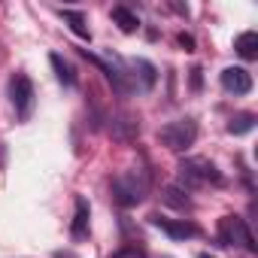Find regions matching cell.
<instances>
[{"label": "cell", "instance_id": "1", "mask_svg": "<svg viewBox=\"0 0 258 258\" xmlns=\"http://www.w3.org/2000/svg\"><path fill=\"white\" fill-rule=\"evenodd\" d=\"M146 195H149V173L140 170V167L121 170V173L112 179V198H115V204H121V207H137Z\"/></svg>", "mask_w": 258, "mask_h": 258}, {"label": "cell", "instance_id": "2", "mask_svg": "<svg viewBox=\"0 0 258 258\" xmlns=\"http://www.w3.org/2000/svg\"><path fill=\"white\" fill-rule=\"evenodd\" d=\"M182 188H204V185H225V176L207 158H182L179 161Z\"/></svg>", "mask_w": 258, "mask_h": 258}, {"label": "cell", "instance_id": "3", "mask_svg": "<svg viewBox=\"0 0 258 258\" xmlns=\"http://www.w3.org/2000/svg\"><path fill=\"white\" fill-rule=\"evenodd\" d=\"M195 140H198V124L191 118L167 121L161 131H158V143L167 146L170 152H185L188 146H195Z\"/></svg>", "mask_w": 258, "mask_h": 258}, {"label": "cell", "instance_id": "4", "mask_svg": "<svg viewBox=\"0 0 258 258\" xmlns=\"http://www.w3.org/2000/svg\"><path fill=\"white\" fill-rule=\"evenodd\" d=\"M219 243H222V246H243V249L252 252V255L258 252V243H255V237H252L246 219H240V216H225V219H219Z\"/></svg>", "mask_w": 258, "mask_h": 258}, {"label": "cell", "instance_id": "5", "mask_svg": "<svg viewBox=\"0 0 258 258\" xmlns=\"http://www.w3.org/2000/svg\"><path fill=\"white\" fill-rule=\"evenodd\" d=\"M10 100H13V106H16V115H19L22 121H28L31 112H34V100H37V91H34L31 76L16 73V76L10 79Z\"/></svg>", "mask_w": 258, "mask_h": 258}, {"label": "cell", "instance_id": "6", "mask_svg": "<svg viewBox=\"0 0 258 258\" xmlns=\"http://www.w3.org/2000/svg\"><path fill=\"white\" fill-rule=\"evenodd\" d=\"M219 82H222V88L231 91V94H249V91H252V73H249L246 67H225V70L219 73Z\"/></svg>", "mask_w": 258, "mask_h": 258}, {"label": "cell", "instance_id": "7", "mask_svg": "<svg viewBox=\"0 0 258 258\" xmlns=\"http://www.w3.org/2000/svg\"><path fill=\"white\" fill-rule=\"evenodd\" d=\"M152 225H155V228H161V231H164L167 237H173V240L198 237V225H195V222H185V219H167V216L155 213V216H152Z\"/></svg>", "mask_w": 258, "mask_h": 258}, {"label": "cell", "instance_id": "8", "mask_svg": "<svg viewBox=\"0 0 258 258\" xmlns=\"http://www.w3.org/2000/svg\"><path fill=\"white\" fill-rule=\"evenodd\" d=\"M234 49L243 61H255L258 58V34L255 31H243L237 40H234Z\"/></svg>", "mask_w": 258, "mask_h": 258}, {"label": "cell", "instance_id": "9", "mask_svg": "<svg viewBox=\"0 0 258 258\" xmlns=\"http://www.w3.org/2000/svg\"><path fill=\"white\" fill-rule=\"evenodd\" d=\"M127 67L134 70V76H140V85H143V88H152V85H155L158 70H155V64H149L146 58H131V61H127Z\"/></svg>", "mask_w": 258, "mask_h": 258}, {"label": "cell", "instance_id": "10", "mask_svg": "<svg viewBox=\"0 0 258 258\" xmlns=\"http://www.w3.org/2000/svg\"><path fill=\"white\" fill-rule=\"evenodd\" d=\"M88 216H91L88 201H85V198H76V213H73V225H70V234H73L76 240L88 234Z\"/></svg>", "mask_w": 258, "mask_h": 258}, {"label": "cell", "instance_id": "11", "mask_svg": "<svg viewBox=\"0 0 258 258\" xmlns=\"http://www.w3.org/2000/svg\"><path fill=\"white\" fill-rule=\"evenodd\" d=\"M112 22L118 25V31H121V34H134V31L140 28L137 13H131L127 7H112Z\"/></svg>", "mask_w": 258, "mask_h": 258}, {"label": "cell", "instance_id": "12", "mask_svg": "<svg viewBox=\"0 0 258 258\" xmlns=\"http://www.w3.org/2000/svg\"><path fill=\"white\" fill-rule=\"evenodd\" d=\"M161 201H164L167 207H176V210H188V207H191L188 188H182V185H167L164 195H161Z\"/></svg>", "mask_w": 258, "mask_h": 258}, {"label": "cell", "instance_id": "13", "mask_svg": "<svg viewBox=\"0 0 258 258\" xmlns=\"http://www.w3.org/2000/svg\"><path fill=\"white\" fill-rule=\"evenodd\" d=\"M61 19L70 25V31H73L79 40H91V31H88V25H85V16H82V13H76V10H61Z\"/></svg>", "mask_w": 258, "mask_h": 258}, {"label": "cell", "instance_id": "14", "mask_svg": "<svg viewBox=\"0 0 258 258\" xmlns=\"http://www.w3.org/2000/svg\"><path fill=\"white\" fill-rule=\"evenodd\" d=\"M49 64L55 67V76H58V82H61V85H67V88H70V85H76L73 67H70V64H67V61H64L58 52H52V55H49Z\"/></svg>", "mask_w": 258, "mask_h": 258}, {"label": "cell", "instance_id": "15", "mask_svg": "<svg viewBox=\"0 0 258 258\" xmlns=\"http://www.w3.org/2000/svg\"><path fill=\"white\" fill-rule=\"evenodd\" d=\"M255 127V115L252 112H237V115H231V121H228V134H234V137H243V134H249Z\"/></svg>", "mask_w": 258, "mask_h": 258}, {"label": "cell", "instance_id": "16", "mask_svg": "<svg viewBox=\"0 0 258 258\" xmlns=\"http://www.w3.org/2000/svg\"><path fill=\"white\" fill-rule=\"evenodd\" d=\"M179 46H185V52H191V49H195V37H188V34H179Z\"/></svg>", "mask_w": 258, "mask_h": 258}, {"label": "cell", "instance_id": "17", "mask_svg": "<svg viewBox=\"0 0 258 258\" xmlns=\"http://www.w3.org/2000/svg\"><path fill=\"white\" fill-rule=\"evenodd\" d=\"M112 258H143L137 249H124V252H118V255H112Z\"/></svg>", "mask_w": 258, "mask_h": 258}, {"label": "cell", "instance_id": "18", "mask_svg": "<svg viewBox=\"0 0 258 258\" xmlns=\"http://www.w3.org/2000/svg\"><path fill=\"white\" fill-rule=\"evenodd\" d=\"M191 88H201V67L191 70Z\"/></svg>", "mask_w": 258, "mask_h": 258}, {"label": "cell", "instance_id": "19", "mask_svg": "<svg viewBox=\"0 0 258 258\" xmlns=\"http://www.w3.org/2000/svg\"><path fill=\"white\" fill-rule=\"evenodd\" d=\"M198 258H213V255H207V252H201V255H198Z\"/></svg>", "mask_w": 258, "mask_h": 258}]
</instances>
